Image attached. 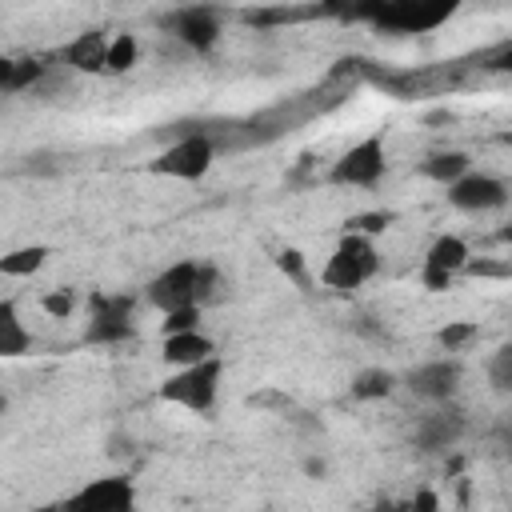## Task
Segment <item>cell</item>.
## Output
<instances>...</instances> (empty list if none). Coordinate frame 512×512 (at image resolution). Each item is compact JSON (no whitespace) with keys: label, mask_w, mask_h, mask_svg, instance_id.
Instances as JSON below:
<instances>
[{"label":"cell","mask_w":512,"mask_h":512,"mask_svg":"<svg viewBox=\"0 0 512 512\" xmlns=\"http://www.w3.org/2000/svg\"><path fill=\"white\" fill-rule=\"evenodd\" d=\"M220 276L216 268L208 264H172L168 272H160L152 284H148V300L164 312H180V308H200L212 292H216Z\"/></svg>","instance_id":"1"},{"label":"cell","mask_w":512,"mask_h":512,"mask_svg":"<svg viewBox=\"0 0 512 512\" xmlns=\"http://www.w3.org/2000/svg\"><path fill=\"white\" fill-rule=\"evenodd\" d=\"M348 20H372L380 32H432L452 16V4H416V0H396V4H364V8H344Z\"/></svg>","instance_id":"2"},{"label":"cell","mask_w":512,"mask_h":512,"mask_svg":"<svg viewBox=\"0 0 512 512\" xmlns=\"http://www.w3.org/2000/svg\"><path fill=\"white\" fill-rule=\"evenodd\" d=\"M216 384H220V360L212 356L204 364H192V368H180L176 376H168L160 384V400L192 408V412H204L216 400Z\"/></svg>","instance_id":"3"},{"label":"cell","mask_w":512,"mask_h":512,"mask_svg":"<svg viewBox=\"0 0 512 512\" xmlns=\"http://www.w3.org/2000/svg\"><path fill=\"white\" fill-rule=\"evenodd\" d=\"M372 272H376V252H372V244H368L364 236H344L340 248L332 252V260L324 264L320 280H324L328 288H336V292H348V288H360Z\"/></svg>","instance_id":"4"},{"label":"cell","mask_w":512,"mask_h":512,"mask_svg":"<svg viewBox=\"0 0 512 512\" xmlns=\"http://www.w3.org/2000/svg\"><path fill=\"white\" fill-rule=\"evenodd\" d=\"M60 512H136V492H132V480L124 476H104V480H92L84 484L80 492H72Z\"/></svg>","instance_id":"5"},{"label":"cell","mask_w":512,"mask_h":512,"mask_svg":"<svg viewBox=\"0 0 512 512\" xmlns=\"http://www.w3.org/2000/svg\"><path fill=\"white\" fill-rule=\"evenodd\" d=\"M212 156H216V148L204 136H184L168 152H160L148 168L160 176H176V180H200L212 168Z\"/></svg>","instance_id":"6"},{"label":"cell","mask_w":512,"mask_h":512,"mask_svg":"<svg viewBox=\"0 0 512 512\" xmlns=\"http://www.w3.org/2000/svg\"><path fill=\"white\" fill-rule=\"evenodd\" d=\"M380 172H384V140H380V136H368V140L352 144V148L332 164L328 180H332V184H360V188H364V184H376Z\"/></svg>","instance_id":"7"},{"label":"cell","mask_w":512,"mask_h":512,"mask_svg":"<svg viewBox=\"0 0 512 512\" xmlns=\"http://www.w3.org/2000/svg\"><path fill=\"white\" fill-rule=\"evenodd\" d=\"M132 296H92V324L84 332V340L92 344H116L132 332Z\"/></svg>","instance_id":"8"},{"label":"cell","mask_w":512,"mask_h":512,"mask_svg":"<svg viewBox=\"0 0 512 512\" xmlns=\"http://www.w3.org/2000/svg\"><path fill=\"white\" fill-rule=\"evenodd\" d=\"M460 268H468V244L460 236H440L428 248V256H424V272H420L424 276V288L444 292Z\"/></svg>","instance_id":"9"},{"label":"cell","mask_w":512,"mask_h":512,"mask_svg":"<svg viewBox=\"0 0 512 512\" xmlns=\"http://www.w3.org/2000/svg\"><path fill=\"white\" fill-rule=\"evenodd\" d=\"M448 200L464 212H484V208H500L508 200V188L496 180V176H484V172H468L460 176L456 184H448Z\"/></svg>","instance_id":"10"},{"label":"cell","mask_w":512,"mask_h":512,"mask_svg":"<svg viewBox=\"0 0 512 512\" xmlns=\"http://www.w3.org/2000/svg\"><path fill=\"white\" fill-rule=\"evenodd\" d=\"M168 32H176L188 48H196V52H208L212 44H216V36H220V20H216V12L212 8H180V12H172V16H164L160 20Z\"/></svg>","instance_id":"11"},{"label":"cell","mask_w":512,"mask_h":512,"mask_svg":"<svg viewBox=\"0 0 512 512\" xmlns=\"http://www.w3.org/2000/svg\"><path fill=\"white\" fill-rule=\"evenodd\" d=\"M456 380H460V364H456V360H432V364H420V368L408 376V388H412L416 396L444 400V396H452Z\"/></svg>","instance_id":"12"},{"label":"cell","mask_w":512,"mask_h":512,"mask_svg":"<svg viewBox=\"0 0 512 512\" xmlns=\"http://www.w3.org/2000/svg\"><path fill=\"white\" fill-rule=\"evenodd\" d=\"M464 432V420L456 412H428L420 424H416V448L424 452H440V448H452Z\"/></svg>","instance_id":"13"},{"label":"cell","mask_w":512,"mask_h":512,"mask_svg":"<svg viewBox=\"0 0 512 512\" xmlns=\"http://www.w3.org/2000/svg\"><path fill=\"white\" fill-rule=\"evenodd\" d=\"M108 40H104V32H84V36H76L68 48H64V60L76 68V72H104L108 68Z\"/></svg>","instance_id":"14"},{"label":"cell","mask_w":512,"mask_h":512,"mask_svg":"<svg viewBox=\"0 0 512 512\" xmlns=\"http://www.w3.org/2000/svg\"><path fill=\"white\" fill-rule=\"evenodd\" d=\"M212 356H216V348H212V340L200 336V332H180V336H168V340H164V360H168V364L192 368V364H204V360H212Z\"/></svg>","instance_id":"15"},{"label":"cell","mask_w":512,"mask_h":512,"mask_svg":"<svg viewBox=\"0 0 512 512\" xmlns=\"http://www.w3.org/2000/svg\"><path fill=\"white\" fill-rule=\"evenodd\" d=\"M336 12V4H308V8H248L244 24L256 28H272V24H292V20H312V16H328Z\"/></svg>","instance_id":"16"},{"label":"cell","mask_w":512,"mask_h":512,"mask_svg":"<svg viewBox=\"0 0 512 512\" xmlns=\"http://www.w3.org/2000/svg\"><path fill=\"white\" fill-rule=\"evenodd\" d=\"M28 344H32V336L24 332V324L16 316V304L4 300L0 304V356H20Z\"/></svg>","instance_id":"17"},{"label":"cell","mask_w":512,"mask_h":512,"mask_svg":"<svg viewBox=\"0 0 512 512\" xmlns=\"http://www.w3.org/2000/svg\"><path fill=\"white\" fill-rule=\"evenodd\" d=\"M420 172L440 180V184H456L460 176H468V156L464 152H436V156H428L420 164Z\"/></svg>","instance_id":"18"},{"label":"cell","mask_w":512,"mask_h":512,"mask_svg":"<svg viewBox=\"0 0 512 512\" xmlns=\"http://www.w3.org/2000/svg\"><path fill=\"white\" fill-rule=\"evenodd\" d=\"M40 76H44V64H36V60H0V88L4 92L32 88Z\"/></svg>","instance_id":"19"},{"label":"cell","mask_w":512,"mask_h":512,"mask_svg":"<svg viewBox=\"0 0 512 512\" xmlns=\"http://www.w3.org/2000/svg\"><path fill=\"white\" fill-rule=\"evenodd\" d=\"M44 260H48V248H44V244L16 248V252H8V256L0 260V272H4V276H28V272H36Z\"/></svg>","instance_id":"20"},{"label":"cell","mask_w":512,"mask_h":512,"mask_svg":"<svg viewBox=\"0 0 512 512\" xmlns=\"http://www.w3.org/2000/svg\"><path fill=\"white\" fill-rule=\"evenodd\" d=\"M392 392V372L384 368H364L356 380H352V396L356 400H380Z\"/></svg>","instance_id":"21"},{"label":"cell","mask_w":512,"mask_h":512,"mask_svg":"<svg viewBox=\"0 0 512 512\" xmlns=\"http://www.w3.org/2000/svg\"><path fill=\"white\" fill-rule=\"evenodd\" d=\"M136 56H140L136 36H132V32H120V36L112 40V48H108V72H128V68L136 64Z\"/></svg>","instance_id":"22"},{"label":"cell","mask_w":512,"mask_h":512,"mask_svg":"<svg viewBox=\"0 0 512 512\" xmlns=\"http://www.w3.org/2000/svg\"><path fill=\"white\" fill-rule=\"evenodd\" d=\"M392 224V212H360V216H348V236H376Z\"/></svg>","instance_id":"23"},{"label":"cell","mask_w":512,"mask_h":512,"mask_svg":"<svg viewBox=\"0 0 512 512\" xmlns=\"http://www.w3.org/2000/svg\"><path fill=\"white\" fill-rule=\"evenodd\" d=\"M488 380H492L496 392H512V344H504V348L492 356V364H488Z\"/></svg>","instance_id":"24"},{"label":"cell","mask_w":512,"mask_h":512,"mask_svg":"<svg viewBox=\"0 0 512 512\" xmlns=\"http://www.w3.org/2000/svg\"><path fill=\"white\" fill-rule=\"evenodd\" d=\"M468 340H476V324H468V320H452V324L440 328V344L448 352H460Z\"/></svg>","instance_id":"25"},{"label":"cell","mask_w":512,"mask_h":512,"mask_svg":"<svg viewBox=\"0 0 512 512\" xmlns=\"http://www.w3.org/2000/svg\"><path fill=\"white\" fill-rule=\"evenodd\" d=\"M476 64H480V68H492V72H512V40L488 48L484 56H476Z\"/></svg>","instance_id":"26"},{"label":"cell","mask_w":512,"mask_h":512,"mask_svg":"<svg viewBox=\"0 0 512 512\" xmlns=\"http://www.w3.org/2000/svg\"><path fill=\"white\" fill-rule=\"evenodd\" d=\"M196 320H200V308H180V312H168V320H164V332H168V336H180V332H196Z\"/></svg>","instance_id":"27"},{"label":"cell","mask_w":512,"mask_h":512,"mask_svg":"<svg viewBox=\"0 0 512 512\" xmlns=\"http://www.w3.org/2000/svg\"><path fill=\"white\" fill-rule=\"evenodd\" d=\"M276 264H280V272L292 276L296 284H308V276H304V256H300L296 248H284V252L276 256Z\"/></svg>","instance_id":"28"},{"label":"cell","mask_w":512,"mask_h":512,"mask_svg":"<svg viewBox=\"0 0 512 512\" xmlns=\"http://www.w3.org/2000/svg\"><path fill=\"white\" fill-rule=\"evenodd\" d=\"M468 276H512V264H496V260H468V268H464Z\"/></svg>","instance_id":"29"},{"label":"cell","mask_w":512,"mask_h":512,"mask_svg":"<svg viewBox=\"0 0 512 512\" xmlns=\"http://www.w3.org/2000/svg\"><path fill=\"white\" fill-rule=\"evenodd\" d=\"M44 312H48V316H68V312H72V292H68V288H64V292H48V296H44Z\"/></svg>","instance_id":"30"},{"label":"cell","mask_w":512,"mask_h":512,"mask_svg":"<svg viewBox=\"0 0 512 512\" xmlns=\"http://www.w3.org/2000/svg\"><path fill=\"white\" fill-rule=\"evenodd\" d=\"M408 504H412V512H440V500H436V492H432V488H420Z\"/></svg>","instance_id":"31"},{"label":"cell","mask_w":512,"mask_h":512,"mask_svg":"<svg viewBox=\"0 0 512 512\" xmlns=\"http://www.w3.org/2000/svg\"><path fill=\"white\" fill-rule=\"evenodd\" d=\"M496 440H500V448H508V452H512V424H504V428L496 432Z\"/></svg>","instance_id":"32"},{"label":"cell","mask_w":512,"mask_h":512,"mask_svg":"<svg viewBox=\"0 0 512 512\" xmlns=\"http://www.w3.org/2000/svg\"><path fill=\"white\" fill-rule=\"evenodd\" d=\"M444 120H452V112H448V108H436V112H428V124H444Z\"/></svg>","instance_id":"33"},{"label":"cell","mask_w":512,"mask_h":512,"mask_svg":"<svg viewBox=\"0 0 512 512\" xmlns=\"http://www.w3.org/2000/svg\"><path fill=\"white\" fill-rule=\"evenodd\" d=\"M496 236H500V240H504V244H512V220H508V224H504V228H500V232H496Z\"/></svg>","instance_id":"34"},{"label":"cell","mask_w":512,"mask_h":512,"mask_svg":"<svg viewBox=\"0 0 512 512\" xmlns=\"http://www.w3.org/2000/svg\"><path fill=\"white\" fill-rule=\"evenodd\" d=\"M36 512H60V508H36Z\"/></svg>","instance_id":"35"}]
</instances>
